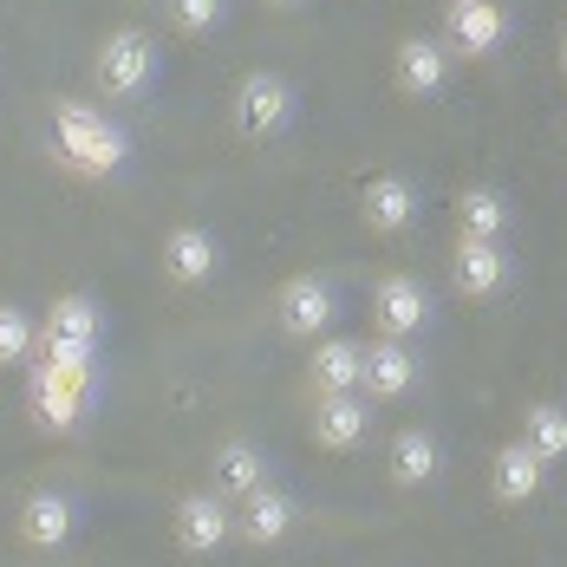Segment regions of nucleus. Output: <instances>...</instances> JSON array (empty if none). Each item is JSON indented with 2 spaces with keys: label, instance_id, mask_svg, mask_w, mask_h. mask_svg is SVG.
I'll use <instances>...</instances> for the list:
<instances>
[{
  "label": "nucleus",
  "instance_id": "nucleus-1",
  "mask_svg": "<svg viewBox=\"0 0 567 567\" xmlns=\"http://www.w3.org/2000/svg\"><path fill=\"white\" fill-rule=\"evenodd\" d=\"M47 151L65 176L79 183H105V176H124L131 164V137L112 112H99L92 99H53L47 112Z\"/></svg>",
  "mask_w": 567,
  "mask_h": 567
},
{
  "label": "nucleus",
  "instance_id": "nucleus-2",
  "mask_svg": "<svg viewBox=\"0 0 567 567\" xmlns=\"http://www.w3.org/2000/svg\"><path fill=\"white\" fill-rule=\"evenodd\" d=\"M293 124H300V92H293L287 72L255 65V72L235 79V92H228V131H235L241 144H255V151H261V144H281Z\"/></svg>",
  "mask_w": 567,
  "mask_h": 567
},
{
  "label": "nucleus",
  "instance_id": "nucleus-3",
  "mask_svg": "<svg viewBox=\"0 0 567 567\" xmlns=\"http://www.w3.org/2000/svg\"><path fill=\"white\" fill-rule=\"evenodd\" d=\"M92 404H99V365H53V359L27 365V411H33L40 431L79 437Z\"/></svg>",
  "mask_w": 567,
  "mask_h": 567
},
{
  "label": "nucleus",
  "instance_id": "nucleus-4",
  "mask_svg": "<svg viewBox=\"0 0 567 567\" xmlns=\"http://www.w3.org/2000/svg\"><path fill=\"white\" fill-rule=\"evenodd\" d=\"M157 79H164V53H157V40H151L144 27H112V33L99 40V59H92V92H99V99L131 105V99H144Z\"/></svg>",
  "mask_w": 567,
  "mask_h": 567
},
{
  "label": "nucleus",
  "instance_id": "nucleus-5",
  "mask_svg": "<svg viewBox=\"0 0 567 567\" xmlns=\"http://www.w3.org/2000/svg\"><path fill=\"white\" fill-rule=\"evenodd\" d=\"M105 346V307L92 293H53V307L40 313V352L53 365H99Z\"/></svg>",
  "mask_w": 567,
  "mask_h": 567
},
{
  "label": "nucleus",
  "instance_id": "nucleus-6",
  "mask_svg": "<svg viewBox=\"0 0 567 567\" xmlns=\"http://www.w3.org/2000/svg\"><path fill=\"white\" fill-rule=\"evenodd\" d=\"M268 313H275V333L313 346L320 333H333V320H340V287L327 275H287L275 287V300H268Z\"/></svg>",
  "mask_w": 567,
  "mask_h": 567
},
{
  "label": "nucleus",
  "instance_id": "nucleus-7",
  "mask_svg": "<svg viewBox=\"0 0 567 567\" xmlns=\"http://www.w3.org/2000/svg\"><path fill=\"white\" fill-rule=\"evenodd\" d=\"M509 33L515 20L503 0H444V13H437V40L456 59H496L509 47Z\"/></svg>",
  "mask_w": 567,
  "mask_h": 567
},
{
  "label": "nucleus",
  "instance_id": "nucleus-8",
  "mask_svg": "<svg viewBox=\"0 0 567 567\" xmlns=\"http://www.w3.org/2000/svg\"><path fill=\"white\" fill-rule=\"evenodd\" d=\"M171 542L183 555H196V561L223 555L235 542V503H223L216 489H183L171 503Z\"/></svg>",
  "mask_w": 567,
  "mask_h": 567
},
{
  "label": "nucleus",
  "instance_id": "nucleus-9",
  "mask_svg": "<svg viewBox=\"0 0 567 567\" xmlns=\"http://www.w3.org/2000/svg\"><path fill=\"white\" fill-rule=\"evenodd\" d=\"M431 320H437V300H431V287L417 275L392 268V275L372 281V333L379 340H417Z\"/></svg>",
  "mask_w": 567,
  "mask_h": 567
},
{
  "label": "nucleus",
  "instance_id": "nucleus-10",
  "mask_svg": "<svg viewBox=\"0 0 567 567\" xmlns=\"http://www.w3.org/2000/svg\"><path fill=\"white\" fill-rule=\"evenodd\" d=\"M417 216H424V189L404 171H379V176L359 183V223H365V235L398 241V235L417 228Z\"/></svg>",
  "mask_w": 567,
  "mask_h": 567
},
{
  "label": "nucleus",
  "instance_id": "nucleus-11",
  "mask_svg": "<svg viewBox=\"0 0 567 567\" xmlns=\"http://www.w3.org/2000/svg\"><path fill=\"white\" fill-rule=\"evenodd\" d=\"M456 79V53L437 40V33H404L392 47V85L404 99H417V105H431V99H444Z\"/></svg>",
  "mask_w": 567,
  "mask_h": 567
},
{
  "label": "nucleus",
  "instance_id": "nucleus-12",
  "mask_svg": "<svg viewBox=\"0 0 567 567\" xmlns=\"http://www.w3.org/2000/svg\"><path fill=\"white\" fill-rule=\"evenodd\" d=\"M451 287L463 293V300H476V307L503 300V293L515 287L509 241H470V235H456L451 241Z\"/></svg>",
  "mask_w": 567,
  "mask_h": 567
},
{
  "label": "nucleus",
  "instance_id": "nucleus-13",
  "mask_svg": "<svg viewBox=\"0 0 567 567\" xmlns=\"http://www.w3.org/2000/svg\"><path fill=\"white\" fill-rule=\"evenodd\" d=\"M157 275L171 287H209L223 275V235L203 223H176L157 241Z\"/></svg>",
  "mask_w": 567,
  "mask_h": 567
},
{
  "label": "nucleus",
  "instance_id": "nucleus-14",
  "mask_svg": "<svg viewBox=\"0 0 567 567\" xmlns=\"http://www.w3.org/2000/svg\"><path fill=\"white\" fill-rule=\"evenodd\" d=\"M372 424H379V404L365 392H327V398H313V411H307V431H313V444L327 456L359 451L372 437Z\"/></svg>",
  "mask_w": 567,
  "mask_h": 567
},
{
  "label": "nucleus",
  "instance_id": "nucleus-15",
  "mask_svg": "<svg viewBox=\"0 0 567 567\" xmlns=\"http://www.w3.org/2000/svg\"><path fill=\"white\" fill-rule=\"evenodd\" d=\"M424 385V365H417V352L411 340H365V359H359V392L372 398V404H398V398H411Z\"/></svg>",
  "mask_w": 567,
  "mask_h": 567
},
{
  "label": "nucleus",
  "instance_id": "nucleus-16",
  "mask_svg": "<svg viewBox=\"0 0 567 567\" xmlns=\"http://www.w3.org/2000/svg\"><path fill=\"white\" fill-rule=\"evenodd\" d=\"M13 535H20V548H33V555H59V548L79 535V503H72L65 489H33V496H20V509H13Z\"/></svg>",
  "mask_w": 567,
  "mask_h": 567
},
{
  "label": "nucleus",
  "instance_id": "nucleus-17",
  "mask_svg": "<svg viewBox=\"0 0 567 567\" xmlns=\"http://www.w3.org/2000/svg\"><path fill=\"white\" fill-rule=\"evenodd\" d=\"M300 503L287 496V489H275V483H261L255 496H241L235 503V542H248V548H281V542H293L300 535Z\"/></svg>",
  "mask_w": 567,
  "mask_h": 567
},
{
  "label": "nucleus",
  "instance_id": "nucleus-18",
  "mask_svg": "<svg viewBox=\"0 0 567 567\" xmlns=\"http://www.w3.org/2000/svg\"><path fill=\"white\" fill-rule=\"evenodd\" d=\"M261 483H275V463H268V451H261L255 437H223V444L209 451V489H216L223 503L255 496Z\"/></svg>",
  "mask_w": 567,
  "mask_h": 567
},
{
  "label": "nucleus",
  "instance_id": "nucleus-19",
  "mask_svg": "<svg viewBox=\"0 0 567 567\" xmlns=\"http://www.w3.org/2000/svg\"><path fill=\"white\" fill-rule=\"evenodd\" d=\"M483 476H489V496H496L503 509H522V503H535V496L548 489V463H542V456L528 451L522 437L496 444V451H489V470H483Z\"/></svg>",
  "mask_w": 567,
  "mask_h": 567
},
{
  "label": "nucleus",
  "instance_id": "nucleus-20",
  "mask_svg": "<svg viewBox=\"0 0 567 567\" xmlns=\"http://www.w3.org/2000/svg\"><path fill=\"white\" fill-rule=\"evenodd\" d=\"M385 476H392V489H431L444 476V437L424 424H404L385 444Z\"/></svg>",
  "mask_w": 567,
  "mask_h": 567
},
{
  "label": "nucleus",
  "instance_id": "nucleus-21",
  "mask_svg": "<svg viewBox=\"0 0 567 567\" xmlns=\"http://www.w3.org/2000/svg\"><path fill=\"white\" fill-rule=\"evenodd\" d=\"M359 359H365V340H346V333H320V340L307 346V398L359 392Z\"/></svg>",
  "mask_w": 567,
  "mask_h": 567
},
{
  "label": "nucleus",
  "instance_id": "nucleus-22",
  "mask_svg": "<svg viewBox=\"0 0 567 567\" xmlns=\"http://www.w3.org/2000/svg\"><path fill=\"white\" fill-rule=\"evenodd\" d=\"M509 228H515V203L496 183H463L456 189V235H470V241H509Z\"/></svg>",
  "mask_w": 567,
  "mask_h": 567
},
{
  "label": "nucleus",
  "instance_id": "nucleus-23",
  "mask_svg": "<svg viewBox=\"0 0 567 567\" xmlns=\"http://www.w3.org/2000/svg\"><path fill=\"white\" fill-rule=\"evenodd\" d=\"M515 437L542 456L548 470L567 463V404L561 398H535V404H522V431H515Z\"/></svg>",
  "mask_w": 567,
  "mask_h": 567
},
{
  "label": "nucleus",
  "instance_id": "nucleus-24",
  "mask_svg": "<svg viewBox=\"0 0 567 567\" xmlns=\"http://www.w3.org/2000/svg\"><path fill=\"white\" fill-rule=\"evenodd\" d=\"M40 352V313H27L20 300H0V372H27Z\"/></svg>",
  "mask_w": 567,
  "mask_h": 567
},
{
  "label": "nucleus",
  "instance_id": "nucleus-25",
  "mask_svg": "<svg viewBox=\"0 0 567 567\" xmlns=\"http://www.w3.org/2000/svg\"><path fill=\"white\" fill-rule=\"evenodd\" d=\"M164 20H171V33H183V40H209L228 20V0H164Z\"/></svg>",
  "mask_w": 567,
  "mask_h": 567
},
{
  "label": "nucleus",
  "instance_id": "nucleus-26",
  "mask_svg": "<svg viewBox=\"0 0 567 567\" xmlns=\"http://www.w3.org/2000/svg\"><path fill=\"white\" fill-rule=\"evenodd\" d=\"M261 7H275V13H300V7H313V0H261Z\"/></svg>",
  "mask_w": 567,
  "mask_h": 567
},
{
  "label": "nucleus",
  "instance_id": "nucleus-27",
  "mask_svg": "<svg viewBox=\"0 0 567 567\" xmlns=\"http://www.w3.org/2000/svg\"><path fill=\"white\" fill-rule=\"evenodd\" d=\"M561 72H567V33H561Z\"/></svg>",
  "mask_w": 567,
  "mask_h": 567
}]
</instances>
